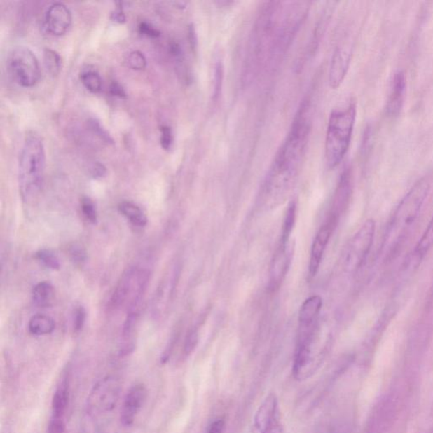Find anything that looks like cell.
<instances>
[{
    "label": "cell",
    "mask_w": 433,
    "mask_h": 433,
    "mask_svg": "<svg viewBox=\"0 0 433 433\" xmlns=\"http://www.w3.org/2000/svg\"><path fill=\"white\" fill-rule=\"evenodd\" d=\"M148 398V390L143 383H137L130 387L125 396L121 410V422L125 427L132 426L139 412Z\"/></svg>",
    "instance_id": "cell-14"
},
{
    "label": "cell",
    "mask_w": 433,
    "mask_h": 433,
    "mask_svg": "<svg viewBox=\"0 0 433 433\" xmlns=\"http://www.w3.org/2000/svg\"><path fill=\"white\" fill-rule=\"evenodd\" d=\"M393 404L390 401H384L382 406L378 407V410L376 411L373 420V432L376 433H383L385 432L392 420V416L394 414ZM371 423V424H373Z\"/></svg>",
    "instance_id": "cell-23"
},
{
    "label": "cell",
    "mask_w": 433,
    "mask_h": 433,
    "mask_svg": "<svg viewBox=\"0 0 433 433\" xmlns=\"http://www.w3.org/2000/svg\"><path fill=\"white\" fill-rule=\"evenodd\" d=\"M310 6V2L264 4L256 26L260 43L267 54L268 68L280 64L308 18Z\"/></svg>",
    "instance_id": "cell-2"
},
{
    "label": "cell",
    "mask_w": 433,
    "mask_h": 433,
    "mask_svg": "<svg viewBox=\"0 0 433 433\" xmlns=\"http://www.w3.org/2000/svg\"><path fill=\"white\" fill-rule=\"evenodd\" d=\"M138 30L142 35L148 36V38L156 39L160 36V32L153 27L152 24L146 22H140L138 26Z\"/></svg>",
    "instance_id": "cell-36"
},
{
    "label": "cell",
    "mask_w": 433,
    "mask_h": 433,
    "mask_svg": "<svg viewBox=\"0 0 433 433\" xmlns=\"http://www.w3.org/2000/svg\"><path fill=\"white\" fill-rule=\"evenodd\" d=\"M150 280L148 269L135 267L126 271L118 282L109 301L112 310L125 308L126 312L141 310L143 298Z\"/></svg>",
    "instance_id": "cell-6"
},
{
    "label": "cell",
    "mask_w": 433,
    "mask_h": 433,
    "mask_svg": "<svg viewBox=\"0 0 433 433\" xmlns=\"http://www.w3.org/2000/svg\"><path fill=\"white\" fill-rule=\"evenodd\" d=\"M140 310H130L126 312V318L121 332L120 345L121 357L132 353L135 349V338H136L135 334H136L139 317H140Z\"/></svg>",
    "instance_id": "cell-18"
},
{
    "label": "cell",
    "mask_w": 433,
    "mask_h": 433,
    "mask_svg": "<svg viewBox=\"0 0 433 433\" xmlns=\"http://www.w3.org/2000/svg\"><path fill=\"white\" fill-rule=\"evenodd\" d=\"M107 174V169L103 163L97 162L91 167V175L94 179H102Z\"/></svg>",
    "instance_id": "cell-39"
},
{
    "label": "cell",
    "mask_w": 433,
    "mask_h": 433,
    "mask_svg": "<svg viewBox=\"0 0 433 433\" xmlns=\"http://www.w3.org/2000/svg\"><path fill=\"white\" fill-rule=\"evenodd\" d=\"M43 63L47 71L53 76L58 75L61 67H62V60H61L60 55L51 48H45Z\"/></svg>",
    "instance_id": "cell-26"
},
{
    "label": "cell",
    "mask_w": 433,
    "mask_h": 433,
    "mask_svg": "<svg viewBox=\"0 0 433 433\" xmlns=\"http://www.w3.org/2000/svg\"><path fill=\"white\" fill-rule=\"evenodd\" d=\"M72 15L63 3L56 2L48 8L44 15V25L52 35L62 36L71 26Z\"/></svg>",
    "instance_id": "cell-15"
},
{
    "label": "cell",
    "mask_w": 433,
    "mask_h": 433,
    "mask_svg": "<svg viewBox=\"0 0 433 433\" xmlns=\"http://www.w3.org/2000/svg\"><path fill=\"white\" fill-rule=\"evenodd\" d=\"M433 247V216L429 223L426 231L419 240L418 245H416L415 249V256L418 259H423L426 256L429 251L431 250Z\"/></svg>",
    "instance_id": "cell-25"
},
{
    "label": "cell",
    "mask_w": 433,
    "mask_h": 433,
    "mask_svg": "<svg viewBox=\"0 0 433 433\" xmlns=\"http://www.w3.org/2000/svg\"><path fill=\"white\" fill-rule=\"evenodd\" d=\"M406 90V75L402 71L395 73L392 80L389 99L386 110L390 116H398L403 108L404 94Z\"/></svg>",
    "instance_id": "cell-17"
},
{
    "label": "cell",
    "mask_w": 433,
    "mask_h": 433,
    "mask_svg": "<svg viewBox=\"0 0 433 433\" xmlns=\"http://www.w3.org/2000/svg\"><path fill=\"white\" fill-rule=\"evenodd\" d=\"M28 329L36 336L50 334L55 329V322L52 317L38 314L32 317L28 324Z\"/></svg>",
    "instance_id": "cell-22"
},
{
    "label": "cell",
    "mask_w": 433,
    "mask_h": 433,
    "mask_svg": "<svg viewBox=\"0 0 433 433\" xmlns=\"http://www.w3.org/2000/svg\"><path fill=\"white\" fill-rule=\"evenodd\" d=\"M81 83L88 91L92 93H99L102 89V79L99 73L93 69H85L81 73Z\"/></svg>",
    "instance_id": "cell-27"
},
{
    "label": "cell",
    "mask_w": 433,
    "mask_h": 433,
    "mask_svg": "<svg viewBox=\"0 0 433 433\" xmlns=\"http://www.w3.org/2000/svg\"><path fill=\"white\" fill-rule=\"evenodd\" d=\"M294 255H295V242L289 240L288 243L280 244L269 268L268 287L275 292L280 288L286 275L291 268Z\"/></svg>",
    "instance_id": "cell-10"
},
{
    "label": "cell",
    "mask_w": 433,
    "mask_h": 433,
    "mask_svg": "<svg viewBox=\"0 0 433 433\" xmlns=\"http://www.w3.org/2000/svg\"><path fill=\"white\" fill-rule=\"evenodd\" d=\"M322 300L319 296H312L306 299L302 304L300 313V322L318 321V317L322 310Z\"/></svg>",
    "instance_id": "cell-20"
},
{
    "label": "cell",
    "mask_w": 433,
    "mask_h": 433,
    "mask_svg": "<svg viewBox=\"0 0 433 433\" xmlns=\"http://www.w3.org/2000/svg\"><path fill=\"white\" fill-rule=\"evenodd\" d=\"M376 224L367 220L350 240L342 255V266L346 272L357 271L364 264L373 246Z\"/></svg>",
    "instance_id": "cell-8"
},
{
    "label": "cell",
    "mask_w": 433,
    "mask_h": 433,
    "mask_svg": "<svg viewBox=\"0 0 433 433\" xmlns=\"http://www.w3.org/2000/svg\"><path fill=\"white\" fill-rule=\"evenodd\" d=\"M430 183L422 179L411 188L394 212L383 240L381 252L390 259L406 242L427 198Z\"/></svg>",
    "instance_id": "cell-3"
},
{
    "label": "cell",
    "mask_w": 433,
    "mask_h": 433,
    "mask_svg": "<svg viewBox=\"0 0 433 433\" xmlns=\"http://www.w3.org/2000/svg\"><path fill=\"white\" fill-rule=\"evenodd\" d=\"M160 143L161 146L165 150H170L172 148L174 143V136L172 130L170 126L163 125L161 129Z\"/></svg>",
    "instance_id": "cell-32"
},
{
    "label": "cell",
    "mask_w": 433,
    "mask_h": 433,
    "mask_svg": "<svg viewBox=\"0 0 433 433\" xmlns=\"http://www.w3.org/2000/svg\"><path fill=\"white\" fill-rule=\"evenodd\" d=\"M109 93L114 97H120V99H125L126 97V92L122 85L116 81H112L109 85Z\"/></svg>",
    "instance_id": "cell-38"
},
{
    "label": "cell",
    "mask_w": 433,
    "mask_h": 433,
    "mask_svg": "<svg viewBox=\"0 0 433 433\" xmlns=\"http://www.w3.org/2000/svg\"><path fill=\"white\" fill-rule=\"evenodd\" d=\"M338 220V216L329 214L325 223L322 224L319 231L317 233L312 249H310L309 273L312 277L316 276L318 270H319L322 257H324L327 246H328L334 228H336Z\"/></svg>",
    "instance_id": "cell-13"
},
{
    "label": "cell",
    "mask_w": 433,
    "mask_h": 433,
    "mask_svg": "<svg viewBox=\"0 0 433 433\" xmlns=\"http://www.w3.org/2000/svg\"><path fill=\"white\" fill-rule=\"evenodd\" d=\"M81 212L85 219L91 224L97 222V210L95 203L91 198H84L81 202Z\"/></svg>",
    "instance_id": "cell-29"
},
{
    "label": "cell",
    "mask_w": 433,
    "mask_h": 433,
    "mask_svg": "<svg viewBox=\"0 0 433 433\" xmlns=\"http://www.w3.org/2000/svg\"><path fill=\"white\" fill-rule=\"evenodd\" d=\"M118 208L121 214L135 227L143 228L148 224V218L144 212L136 204L125 201L118 204Z\"/></svg>",
    "instance_id": "cell-19"
},
{
    "label": "cell",
    "mask_w": 433,
    "mask_h": 433,
    "mask_svg": "<svg viewBox=\"0 0 433 433\" xmlns=\"http://www.w3.org/2000/svg\"><path fill=\"white\" fill-rule=\"evenodd\" d=\"M118 6L112 11L111 13V20L114 22L117 23H125L126 22V16L124 12L123 6H122V3H117Z\"/></svg>",
    "instance_id": "cell-37"
},
{
    "label": "cell",
    "mask_w": 433,
    "mask_h": 433,
    "mask_svg": "<svg viewBox=\"0 0 433 433\" xmlns=\"http://www.w3.org/2000/svg\"><path fill=\"white\" fill-rule=\"evenodd\" d=\"M45 162L42 139L34 132L27 134L18 165L20 193L24 202L30 203L39 197L43 186Z\"/></svg>",
    "instance_id": "cell-4"
},
{
    "label": "cell",
    "mask_w": 433,
    "mask_h": 433,
    "mask_svg": "<svg viewBox=\"0 0 433 433\" xmlns=\"http://www.w3.org/2000/svg\"><path fill=\"white\" fill-rule=\"evenodd\" d=\"M189 34H190V42L191 43V46L195 48V43H197V39H195V32H194V28L193 27H191L190 28V31H189Z\"/></svg>",
    "instance_id": "cell-42"
},
{
    "label": "cell",
    "mask_w": 433,
    "mask_h": 433,
    "mask_svg": "<svg viewBox=\"0 0 433 433\" xmlns=\"http://www.w3.org/2000/svg\"><path fill=\"white\" fill-rule=\"evenodd\" d=\"M85 319H87V312L83 306H79L76 309L74 317H73V329L76 332H80L83 329Z\"/></svg>",
    "instance_id": "cell-33"
},
{
    "label": "cell",
    "mask_w": 433,
    "mask_h": 433,
    "mask_svg": "<svg viewBox=\"0 0 433 433\" xmlns=\"http://www.w3.org/2000/svg\"><path fill=\"white\" fill-rule=\"evenodd\" d=\"M254 424L259 433H283L279 400L275 394H269L261 404L255 415Z\"/></svg>",
    "instance_id": "cell-11"
},
{
    "label": "cell",
    "mask_w": 433,
    "mask_h": 433,
    "mask_svg": "<svg viewBox=\"0 0 433 433\" xmlns=\"http://www.w3.org/2000/svg\"><path fill=\"white\" fill-rule=\"evenodd\" d=\"M351 50L346 47H337L331 60L329 69L330 87L336 89L340 87L348 71L351 60Z\"/></svg>",
    "instance_id": "cell-16"
},
{
    "label": "cell",
    "mask_w": 433,
    "mask_h": 433,
    "mask_svg": "<svg viewBox=\"0 0 433 433\" xmlns=\"http://www.w3.org/2000/svg\"><path fill=\"white\" fill-rule=\"evenodd\" d=\"M91 128L94 130V132H96L97 135H99V136L101 138H103L104 139V140L108 141V142L111 141V139H110L107 132H106L105 130L101 128V125L99 123V122L94 121V120L92 121Z\"/></svg>",
    "instance_id": "cell-41"
},
{
    "label": "cell",
    "mask_w": 433,
    "mask_h": 433,
    "mask_svg": "<svg viewBox=\"0 0 433 433\" xmlns=\"http://www.w3.org/2000/svg\"><path fill=\"white\" fill-rule=\"evenodd\" d=\"M36 259L39 261L44 267L51 269V270H60L61 264L58 256L55 252L48 250V249H42L36 253Z\"/></svg>",
    "instance_id": "cell-28"
},
{
    "label": "cell",
    "mask_w": 433,
    "mask_h": 433,
    "mask_svg": "<svg viewBox=\"0 0 433 433\" xmlns=\"http://www.w3.org/2000/svg\"><path fill=\"white\" fill-rule=\"evenodd\" d=\"M312 125V102L306 99L298 109L291 130L269 170L264 188L269 206L275 207L284 201L295 185L304 161Z\"/></svg>",
    "instance_id": "cell-1"
},
{
    "label": "cell",
    "mask_w": 433,
    "mask_h": 433,
    "mask_svg": "<svg viewBox=\"0 0 433 433\" xmlns=\"http://www.w3.org/2000/svg\"><path fill=\"white\" fill-rule=\"evenodd\" d=\"M8 67L12 78L24 88L34 87L41 77L38 59L29 48L16 47L8 58Z\"/></svg>",
    "instance_id": "cell-9"
},
{
    "label": "cell",
    "mask_w": 433,
    "mask_h": 433,
    "mask_svg": "<svg viewBox=\"0 0 433 433\" xmlns=\"http://www.w3.org/2000/svg\"><path fill=\"white\" fill-rule=\"evenodd\" d=\"M69 401V383L64 378L56 387L53 395L51 404V418L48 423V433H65L67 422L65 415Z\"/></svg>",
    "instance_id": "cell-12"
},
{
    "label": "cell",
    "mask_w": 433,
    "mask_h": 433,
    "mask_svg": "<svg viewBox=\"0 0 433 433\" xmlns=\"http://www.w3.org/2000/svg\"><path fill=\"white\" fill-rule=\"evenodd\" d=\"M224 426H226V423H224V420H216L208 427L207 433H224Z\"/></svg>",
    "instance_id": "cell-40"
},
{
    "label": "cell",
    "mask_w": 433,
    "mask_h": 433,
    "mask_svg": "<svg viewBox=\"0 0 433 433\" xmlns=\"http://www.w3.org/2000/svg\"><path fill=\"white\" fill-rule=\"evenodd\" d=\"M32 301L39 308H46L51 304L55 296V289L50 282H40L32 289Z\"/></svg>",
    "instance_id": "cell-21"
},
{
    "label": "cell",
    "mask_w": 433,
    "mask_h": 433,
    "mask_svg": "<svg viewBox=\"0 0 433 433\" xmlns=\"http://www.w3.org/2000/svg\"><path fill=\"white\" fill-rule=\"evenodd\" d=\"M296 201H291L289 202L287 209H286L285 212L280 244L288 243L289 240H291V233L296 224Z\"/></svg>",
    "instance_id": "cell-24"
},
{
    "label": "cell",
    "mask_w": 433,
    "mask_h": 433,
    "mask_svg": "<svg viewBox=\"0 0 433 433\" xmlns=\"http://www.w3.org/2000/svg\"><path fill=\"white\" fill-rule=\"evenodd\" d=\"M126 63L130 68L136 69V71H141L146 67V60L142 52L133 51L128 55Z\"/></svg>",
    "instance_id": "cell-31"
},
{
    "label": "cell",
    "mask_w": 433,
    "mask_h": 433,
    "mask_svg": "<svg viewBox=\"0 0 433 433\" xmlns=\"http://www.w3.org/2000/svg\"><path fill=\"white\" fill-rule=\"evenodd\" d=\"M357 108L353 104L330 114L325 142V157L330 169L340 165L349 149Z\"/></svg>",
    "instance_id": "cell-5"
},
{
    "label": "cell",
    "mask_w": 433,
    "mask_h": 433,
    "mask_svg": "<svg viewBox=\"0 0 433 433\" xmlns=\"http://www.w3.org/2000/svg\"><path fill=\"white\" fill-rule=\"evenodd\" d=\"M121 384L116 376H106L93 386L87 399L88 414L100 418L114 411L120 399Z\"/></svg>",
    "instance_id": "cell-7"
},
{
    "label": "cell",
    "mask_w": 433,
    "mask_h": 433,
    "mask_svg": "<svg viewBox=\"0 0 433 433\" xmlns=\"http://www.w3.org/2000/svg\"><path fill=\"white\" fill-rule=\"evenodd\" d=\"M224 80V67L222 62H218L215 64L214 77V92H212V99L214 102H218L220 94H221L222 85Z\"/></svg>",
    "instance_id": "cell-30"
},
{
    "label": "cell",
    "mask_w": 433,
    "mask_h": 433,
    "mask_svg": "<svg viewBox=\"0 0 433 433\" xmlns=\"http://www.w3.org/2000/svg\"><path fill=\"white\" fill-rule=\"evenodd\" d=\"M69 255H71L72 261H74L76 265H83L87 260V253L79 245L75 244L69 249Z\"/></svg>",
    "instance_id": "cell-34"
},
{
    "label": "cell",
    "mask_w": 433,
    "mask_h": 433,
    "mask_svg": "<svg viewBox=\"0 0 433 433\" xmlns=\"http://www.w3.org/2000/svg\"><path fill=\"white\" fill-rule=\"evenodd\" d=\"M198 343V333L197 330L192 329L189 334H187L185 345H184V352L186 355H189L192 353L197 347Z\"/></svg>",
    "instance_id": "cell-35"
}]
</instances>
